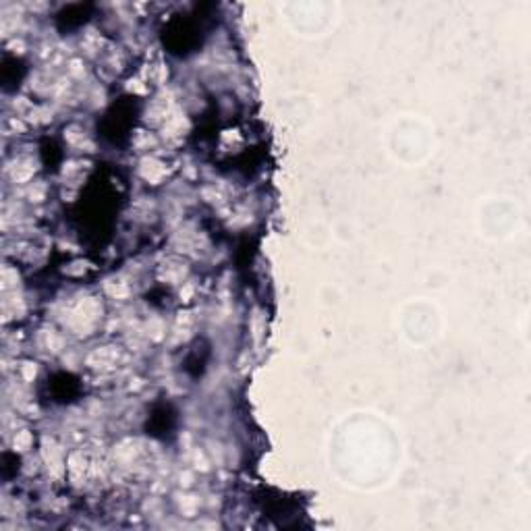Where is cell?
<instances>
[{"label": "cell", "instance_id": "obj_1", "mask_svg": "<svg viewBox=\"0 0 531 531\" xmlns=\"http://www.w3.org/2000/svg\"><path fill=\"white\" fill-rule=\"evenodd\" d=\"M175 426V415L171 411L168 405L164 407H158L154 411V415H150V421H148V434L152 436H164L173 430Z\"/></svg>", "mask_w": 531, "mask_h": 531}, {"label": "cell", "instance_id": "obj_2", "mask_svg": "<svg viewBox=\"0 0 531 531\" xmlns=\"http://www.w3.org/2000/svg\"><path fill=\"white\" fill-rule=\"evenodd\" d=\"M89 10H92L89 4H73L58 15V21H64V29H75L89 19Z\"/></svg>", "mask_w": 531, "mask_h": 531}]
</instances>
